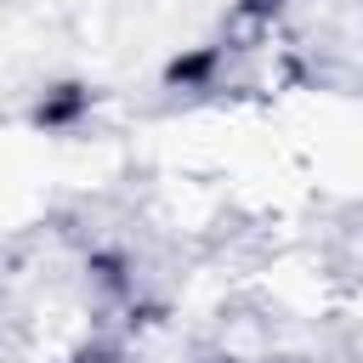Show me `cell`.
I'll return each mask as SVG.
<instances>
[{
    "mask_svg": "<svg viewBox=\"0 0 363 363\" xmlns=\"http://www.w3.org/2000/svg\"><path fill=\"white\" fill-rule=\"evenodd\" d=\"M85 108H91V91H85V85H57V91H45V102L34 108V125L62 130V125H74Z\"/></svg>",
    "mask_w": 363,
    "mask_h": 363,
    "instance_id": "cell-1",
    "label": "cell"
},
{
    "mask_svg": "<svg viewBox=\"0 0 363 363\" xmlns=\"http://www.w3.org/2000/svg\"><path fill=\"white\" fill-rule=\"evenodd\" d=\"M216 62H221V51H216V45L187 51V57H176V62L164 68V85H204V79L216 74Z\"/></svg>",
    "mask_w": 363,
    "mask_h": 363,
    "instance_id": "cell-2",
    "label": "cell"
},
{
    "mask_svg": "<svg viewBox=\"0 0 363 363\" xmlns=\"http://www.w3.org/2000/svg\"><path fill=\"white\" fill-rule=\"evenodd\" d=\"M278 6H284V0H238V11H244V17H272Z\"/></svg>",
    "mask_w": 363,
    "mask_h": 363,
    "instance_id": "cell-3",
    "label": "cell"
}]
</instances>
